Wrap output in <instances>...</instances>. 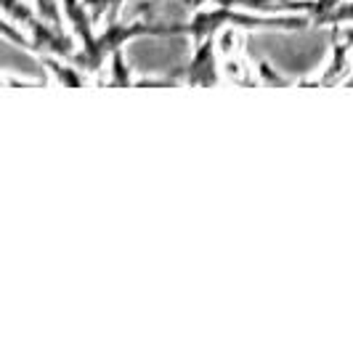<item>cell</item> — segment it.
I'll use <instances>...</instances> for the list:
<instances>
[]
</instances>
